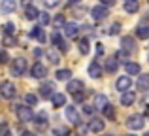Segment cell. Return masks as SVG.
Masks as SVG:
<instances>
[{
	"label": "cell",
	"instance_id": "1",
	"mask_svg": "<svg viewBox=\"0 0 149 136\" xmlns=\"http://www.w3.org/2000/svg\"><path fill=\"white\" fill-rule=\"evenodd\" d=\"M25 72H26V61L23 57H19V59H15L11 63V74L13 76H23Z\"/></svg>",
	"mask_w": 149,
	"mask_h": 136
},
{
	"label": "cell",
	"instance_id": "2",
	"mask_svg": "<svg viewBox=\"0 0 149 136\" xmlns=\"http://www.w3.org/2000/svg\"><path fill=\"white\" fill-rule=\"evenodd\" d=\"M17 117L21 123H26V121H32V110L30 106H17Z\"/></svg>",
	"mask_w": 149,
	"mask_h": 136
},
{
	"label": "cell",
	"instance_id": "3",
	"mask_svg": "<svg viewBox=\"0 0 149 136\" xmlns=\"http://www.w3.org/2000/svg\"><path fill=\"white\" fill-rule=\"evenodd\" d=\"M91 15H93V19H95V21H104L109 13H108V8L102 6V4H98V6H95L91 10Z\"/></svg>",
	"mask_w": 149,
	"mask_h": 136
},
{
	"label": "cell",
	"instance_id": "4",
	"mask_svg": "<svg viewBox=\"0 0 149 136\" xmlns=\"http://www.w3.org/2000/svg\"><path fill=\"white\" fill-rule=\"evenodd\" d=\"M0 95H2L4 98H13L15 96V85L11 83V81H4V83L0 85Z\"/></svg>",
	"mask_w": 149,
	"mask_h": 136
},
{
	"label": "cell",
	"instance_id": "5",
	"mask_svg": "<svg viewBox=\"0 0 149 136\" xmlns=\"http://www.w3.org/2000/svg\"><path fill=\"white\" fill-rule=\"evenodd\" d=\"M143 125H146V121H143L142 115H132V117H128V121H127V127H128V129H132V130L143 129Z\"/></svg>",
	"mask_w": 149,
	"mask_h": 136
},
{
	"label": "cell",
	"instance_id": "6",
	"mask_svg": "<svg viewBox=\"0 0 149 136\" xmlns=\"http://www.w3.org/2000/svg\"><path fill=\"white\" fill-rule=\"evenodd\" d=\"M68 93L70 95H81V93H83V81L81 80H72L68 83Z\"/></svg>",
	"mask_w": 149,
	"mask_h": 136
},
{
	"label": "cell",
	"instance_id": "7",
	"mask_svg": "<svg viewBox=\"0 0 149 136\" xmlns=\"http://www.w3.org/2000/svg\"><path fill=\"white\" fill-rule=\"evenodd\" d=\"M51 42H53V44L57 45V47L61 49L62 53L68 49V45H66V42H64V40H62V36H61V32H58V30H55V32L51 34Z\"/></svg>",
	"mask_w": 149,
	"mask_h": 136
},
{
	"label": "cell",
	"instance_id": "8",
	"mask_svg": "<svg viewBox=\"0 0 149 136\" xmlns=\"http://www.w3.org/2000/svg\"><path fill=\"white\" fill-rule=\"evenodd\" d=\"M47 76V68L44 66L42 63H36L32 66V77H36V80H42V77Z\"/></svg>",
	"mask_w": 149,
	"mask_h": 136
},
{
	"label": "cell",
	"instance_id": "9",
	"mask_svg": "<svg viewBox=\"0 0 149 136\" xmlns=\"http://www.w3.org/2000/svg\"><path fill=\"white\" fill-rule=\"evenodd\" d=\"M0 10H2L4 13H13V11L17 10V2H15V0H2V2H0Z\"/></svg>",
	"mask_w": 149,
	"mask_h": 136
},
{
	"label": "cell",
	"instance_id": "10",
	"mask_svg": "<svg viewBox=\"0 0 149 136\" xmlns=\"http://www.w3.org/2000/svg\"><path fill=\"white\" fill-rule=\"evenodd\" d=\"M130 85H132V80L128 76H121L119 80H117V91H128L130 89Z\"/></svg>",
	"mask_w": 149,
	"mask_h": 136
},
{
	"label": "cell",
	"instance_id": "11",
	"mask_svg": "<svg viewBox=\"0 0 149 136\" xmlns=\"http://www.w3.org/2000/svg\"><path fill=\"white\" fill-rule=\"evenodd\" d=\"M121 45H123V51L125 53H130L136 49V42L132 40V36H125L123 40H121Z\"/></svg>",
	"mask_w": 149,
	"mask_h": 136
},
{
	"label": "cell",
	"instance_id": "12",
	"mask_svg": "<svg viewBox=\"0 0 149 136\" xmlns=\"http://www.w3.org/2000/svg\"><path fill=\"white\" fill-rule=\"evenodd\" d=\"M77 32H79V27H77V23H66L64 25V34L68 38H76Z\"/></svg>",
	"mask_w": 149,
	"mask_h": 136
},
{
	"label": "cell",
	"instance_id": "13",
	"mask_svg": "<svg viewBox=\"0 0 149 136\" xmlns=\"http://www.w3.org/2000/svg\"><path fill=\"white\" fill-rule=\"evenodd\" d=\"M66 119H70L74 125H79V115H77V112H76V108H74V106L66 108Z\"/></svg>",
	"mask_w": 149,
	"mask_h": 136
},
{
	"label": "cell",
	"instance_id": "14",
	"mask_svg": "<svg viewBox=\"0 0 149 136\" xmlns=\"http://www.w3.org/2000/svg\"><path fill=\"white\" fill-rule=\"evenodd\" d=\"M30 36L36 38V40L40 42V44H44V42L47 40V38H45V32H44V29H42V27H34L32 32H30Z\"/></svg>",
	"mask_w": 149,
	"mask_h": 136
},
{
	"label": "cell",
	"instance_id": "15",
	"mask_svg": "<svg viewBox=\"0 0 149 136\" xmlns=\"http://www.w3.org/2000/svg\"><path fill=\"white\" fill-rule=\"evenodd\" d=\"M89 76L91 77H100L102 76V66L96 63V61H93V63L89 64Z\"/></svg>",
	"mask_w": 149,
	"mask_h": 136
},
{
	"label": "cell",
	"instance_id": "16",
	"mask_svg": "<svg viewBox=\"0 0 149 136\" xmlns=\"http://www.w3.org/2000/svg\"><path fill=\"white\" fill-rule=\"evenodd\" d=\"M89 130H93V133H102L104 130V121L102 119H91V123H89Z\"/></svg>",
	"mask_w": 149,
	"mask_h": 136
},
{
	"label": "cell",
	"instance_id": "17",
	"mask_svg": "<svg viewBox=\"0 0 149 136\" xmlns=\"http://www.w3.org/2000/svg\"><path fill=\"white\" fill-rule=\"evenodd\" d=\"M138 10H140L138 0H127V2H125V11H127V13H136Z\"/></svg>",
	"mask_w": 149,
	"mask_h": 136
},
{
	"label": "cell",
	"instance_id": "18",
	"mask_svg": "<svg viewBox=\"0 0 149 136\" xmlns=\"http://www.w3.org/2000/svg\"><path fill=\"white\" fill-rule=\"evenodd\" d=\"M134 100H136V96H134V93H130V91H125L123 96H121V104H123V106H130V104H134Z\"/></svg>",
	"mask_w": 149,
	"mask_h": 136
},
{
	"label": "cell",
	"instance_id": "19",
	"mask_svg": "<svg viewBox=\"0 0 149 136\" xmlns=\"http://www.w3.org/2000/svg\"><path fill=\"white\" fill-rule=\"evenodd\" d=\"M108 106V98H106V95H95V108H98V110H104V108Z\"/></svg>",
	"mask_w": 149,
	"mask_h": 136
},
{
	"label": "cell",
	"instance_id": "20",
	"mask_svg": "<svg viewBox=\"0 0 149 136\" xmlns=\"http://www.w3.org/2000/svg\"><path fill=\"white\" fill-rule=\"evenodd\" d=\"M45 57H47L49 63H53V64L61 63V55L57 53V49H47V51H45Z\"/></svg>",
	"mask_w": 149,
	"mask_h": 136
},
{
	"label": "cell",
	"instance_id": "21",
	"mask_svg": "<svg viewBox=\"0 0 149 136\" xmlns=\"http://www.w3.org/2000/svg\"><path fill=\"white\" fill-rule=\"evenodd\" d=\"M136 36H138L140 40H147V38H149V27L140 25L138 29H136Z\"/></svg>",
	"mask_w": 149,
	"mask_h": 136
},
{
	"label": "cell",
	"instance_id": "22",
	"mask_svg": "<svg viewBox=\"0 0 149 136\" xmlns=\"http://www.w3.org/2000/svg\"><path fill=\"white\" fill-rule=\"evenodd\" d=\"M40 96H42V98H49V96H53V87H51L49 83L42 85V87H40Z\"/></svg>",
	"mask_w": 149,
	"mask_h": 136
},
{
	"label": "cell",
	"instance_id": "23",
	"mask_svg": "<svg viewBox=\"0 0 149 136\" xmlns=\"http://www.w3.org/2000/svg\"><path fill=\"white\" fill-rule=\"evenodd\" d=\"M25 15H26V19H38L40 11H38L34 6H29V8H25Z\"/></svg>",
	"mask_w": 149,
	"mask_h": 136
},
{
	"label": "cell",
	"instance_id": "24",
	"mask_svg": "<svg viewBox=\"0 0 149 136\" xmlns=\"http://www.w3.org/2000/svg\"><path fill=\"white\" fill-rule=\"evenodd\" d=\"M36 125L40 129H47V115L45 114H38L36 115Z\"/></svg>",
	"mask_w": 149,
	"mask_h": 136
},
{
	"label": "cell",
	"instance_id": "25",
	"mask_svg": "<svg viewBox=\"0 0 149 136\" xmlns=\"http://www.w3.org/2000/svg\"><path fill=\"white\" fill-rule=\"evenodd\" d=\"M138 89H140V91H147V89H149V76H140Z\"/></svg>",
	"mask_w": 149,
	"mask_h": 136
},
{
	"label": "cell",
	"instance_id": "26",
	"mask_svg": "<svg viewBox=\"0 0 149 136\" xmlns=\"http://www.w3.org/2000/svg\"><path fill=\"white\" fill-rule=\"evenodd\" d=\"M51 98H53V104H55L57 108H58V106H64V104H66V96H64V95H61V93L53 95Z\"/></svg>",
	"mask_w": 149,
	"mask_h": 136
},
{
	"label": "cell",
	"instance_id": "27",
	"mask_svg": "<svg viewBox=\"0 0 149 136\" xmlns=\"http://www.w3.org/2000/svg\"><path fill=\"white\" fill-rule=\"evenodd\" d=\"M106 70H108L109 74L117 72V61H115V57H111V59H108V61H106Z\"/></svg>",
	"mask_w": 149,
	"mask_h": 136
},
{
	"label": "cell",
	"instance_id": "28",
	"mask_svg": "<svg viewBox=\"0 0 149 136\" xmlns=\"http://www.w3.org/2000/svg\"><path fill=\"white\" fill-rule=\"evenodd\" d=\"M125 70H127V74H140V64L127 63V64H125Z\"/></svg>",
	"mask_w": 149,
	"mask_h": 136
},
{
	"label": "cell",
	"instance_id": "29",
	"mask_svg": "<svg viewBox=\"0 0 149 136\" xmlns=\"http://www.w3.org/2000/svg\"><path fill=\"white\" fill-rule=\"evenodd\" d=\"M89 49H91V44H89V38H81L79 40V51L83 53H89Z\"/></svg>",
	"mask_w": 149,
	"mask_h": 136
},
{
	"label": "cell",
	"instance_id": "30",
	"mask_svg": "<svg viewBox=\"0 0 149 136\" xmlns=\"http://www.w3.org/2000/svg\"><path fill=\"white\" fill-rule=\"evenodd\" d=\"M53 134L55 136H70V129L68 127H55Z\"/></svg>",
	"mask_w": 149,
	"mask_h": 136
},
{
	"label": "cell",
	"instance_id": "31",
	"mask_svg": "<svg viewBox=\"0 0 149 136\" xmlns=\"http://www.w3.org/2000/svg\"><path fill=\"white\" fill-rule=\"evenodd\" d=\"M53 25H55V30H58L61 27H64V25H66L64 17H62V15H57V17L53 19Z\"/></svg>",
	"mask_w": 149,
	"mask_h": 136
},
{
	"label": "cell",
	"instance_id": "32",
	"mask_svg": "<svg viewBox=\"0 0 149 136\" xmlns=\"http://www.w3.org/2000/svg\"><path fill=\"white\" fill-rule=\"evenodd\" d=\"M55 76H57V80H68V77L72 76V72H70V70H57Z\"/></svg>",
	"mask_w": 149,
	"mask_h": 136
},
{
	"label": "cell",
	"instance_id": "33",
	"mask_svg": "<svg viewBox=\"0 0 149 136\" xmlns=\"http://www.w3.org/2000/svg\"><path fill=\"white\" fill-rule=\"evenodd\" d=\"M102 112H104V115H106L108 119H113V115H115V108H113V106H109V104H108V106H106Z\"/></svg>",
	"mask_w": 149,
	"mask_h": 136
},
{
	"label": "cell",
	"instance_id": "34",
	"mask_svg": "<svg viewBox=\"0 0 149 136\" xmlns=\"http://www.w3.org/2000/svg\"><path fill=\"white\" fill-rule=\"evenodd\" d=\"M25 102L29 104V106H34V104L38 102V96H36V95H32V93H29V95L25 96Z\"/></svg>",
	"mask_w": 149,
	"mask_h": 136
},
{
	"label": "cell",
	"instance_id": "35",
	"mask_svg": "<svg viewBox=\"0 0 149 136\" xmlns=\"http://www.w3.org/2000/svg\"><path fill=\"white\" fill-rule=\"evenodd\" d=\"M38 19H40V25H42V27H45V25H49V21H51V19H49V15H47V13H40V15H38Z\"/></svg>",
	"mask_w": 149,
	"mask_h": 136
},
{
	"label": "cell",
	"instance_id": "36",
	"mask_svg": "<svg viewBox=\"0 0 149 136\" xmlns=\"http://www.w3.org/2000/svg\"><path fill=\"white\" fill-rule=\"evenodd\" d=\"M4 32H6L8 36H10V34H13V32H15V27H13V23H6V25H4Z\"/></svg>",
	"mask_w": 149,
	"mask_h": 136
},
{
	"label": "cell",
	"instance_id": "37",
	"mask_svg": "<svg viewBox=\"0 0 149 136\" xmlns=\"http://www.w3.org/2000/svg\"><path fill=\"white\" fill-rule=\"evenodd\" d=\"M42 2H44L47 8H57L58 4H61V0H42Z\"/></svg>",
	"mask_w": 149,
	"mask_h": 136
},
{
	"label": "cell",
	"instance_id": "38",
	"mask_svg": "<svg viewBox=\"0 0 149 136\" xmlns=\"http://www.w3.org/2000/svg\"><path fill=\"white\" fill-rule=\"evenodd\" d=\"M121 30V25L119 23H115V25H111V29H109V34H117Z\"/></svg>",
	"mask_w": 149,
	"mask_h": 136
},
{
	"label": "cell",
	"instance_id": "39",
	"mask_svg": "<svg viewBox=\"0 0 149 136\" xmlns=\"http://www.w3.org/2000/svg\"><path fill=\"white\" fill-rule=\"evenodd\" d=\"M4 44H6V45H15L17 42H15V38H10V36H6V38H4Z\"/></svg>",
	"mask_w": 149,
	"mask_h": 136
},
{
	"label": "cell",
	"instance_id": "40",
	"mask_svg": "<svg viewBox=\"0 0 149 136\" xmlns=\"http://www.w3.org/2000/svg\"><path fill=\"white\" fill-rule=\"evenodd\" d=\"M83 112H85V115H93V112H95V110H93L91 106H83Z\"/></svg>",
	"mask_w": 149,
	"mask_h": 136
},
{
	"label": "cell",
	"instance_id": "41",
	"mask_svg": "<svg viewBox=\"0 0 149 136\" xmlns=\"http://www.w3.org/2000/svg\"><path fill=\"white\" fill-rule=\"evenodd\" d=\"M0 63H8V53L6 51L0 53Z\"/></svg>",
	"mask_w": 149,
	"mask_h": 136
},
{
	"label": "cell",
	"instance_id": "42",
	"mask_svg": "<svg viewBox=\"0 0 149 136\" xmlns=\"http://www.w3.org/2000/svg\"><path fill=\"white\" fill-rule=\"evenodd\" d=\"M104 53V47H102V44H96V55H102Z\"/></svg>",
	"mask_w": 149,
	"mask_h": 136
},
{
	"label": "cell",
	"instance_id": "43",
	"mask_svg": "<svg viewBox=\"0 0 149 136\" xmlns=\"http://www.w3.org/2000/svg\"><path fill=\"white\" fill-rule=\"evenodd\" d=\"M113 2H115V0H102V6H106V8H108V6H111Z\"/></svg>",
	"mask_w": 149,
	"mask_h": 136
},
{
	"label": "cell",
	"instance_id": "44",
	"mask_svg": "<svg viewBox=\"0 0 149 136\" xmlns=\"http://www.w3.org/2000/svg\"><path fill=\"white\" fill-rule=\"evenodd\" d=\"M21 136H36V134H34V133H30V130H23Z\"/></svg>",
	"mask_w": 149,
	"mask_h": 136
},
{
	"label": "cell",
	"instance_id": "45",
	"mask_svg": "<svg viewBox=\"0 0 149 136\" xmlns=\"http://www.w3.org/2000/svg\"><path fill=\"white\" fill-rule=\"evenodd\" d=\"M30 2H32V0H23V6L29 8V6H30Z\"/></svg>",
	"mask_w": 149,
	"mask_h": 136
},
{
	"label": "cell",
	"instance_id": "46",
	"mask_svg": "<svg viewBox=\"0 0 149 136\" xmlns=\"http://www.w3.org/2000/svg\"><path fill=\"white\" fill-rule=\"evenodd\" d=\"M0 136H11V134H10V133H8V130H6V133H2Z\"/></svg>",
	"mask_w": 149,
	"mask_h": 136
},
{
	"label": "cell",
	"instance_id": "47",
	"mask_svg": "<svg viewBox=\"0 0 149 136\" xmlns=\"http://www.w3.org/2000/svg\"><path fill=\"white\" fill-rule=\"evenodd\" d=\"M127 136H136V134H127Z\"/></svg>",
	"mask_w": 149,
	"mask_h": 136
},
{
	"label": "cell",
	"instance_id": "48",
	"mask_svg": "<svg viewBox=\"0 0 149 136\" xmlns=\"http://www.w3.org/2000/svg\"><path fill=\"white\" fill-rule=\"evenodd\" d=\"M108 136H113V134H108Z\"/></svg>",
	"mask_w": 149,
	"mask_h": 136
},
{
	"label": "cell",
	"instance_id": "49",
	"mask_svg": "<svg viewBox=\"0 0 149 136\" xmlns=\"http://www.w3.org/2000/svg\"><path fill=\"white\" fill-rule=\"evenodd\" d=\"M147 136H149V133H147Z\"/></svg>",
	"mask_w": 149,
	"mask_h": 136
},
{
	"label": "cell",
	"instance_id": "50",
	"mask_svg": "<svg viewBox=\"0 0 149 136\" xmlns=\"http://www.w3.org/2000/svg\"><path fill=\"white\" fill-rule=\"evenodd\" d=\"M147 2H149V0H147Z\"/></svg>",
	"mask_w": 149,
	"mask_h": 136
}]
</instances>
